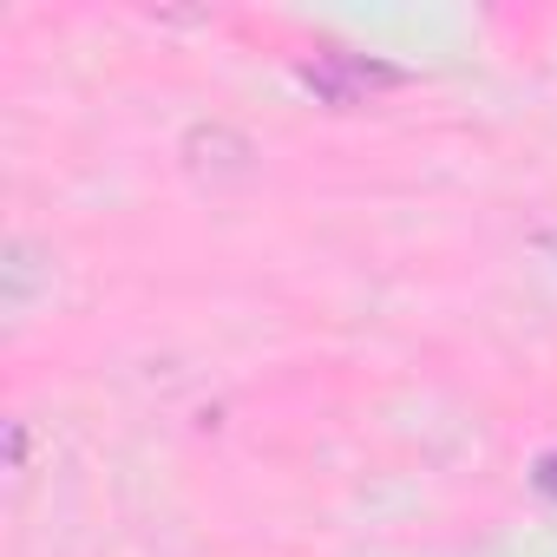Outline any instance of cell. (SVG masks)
Returning <instances> with one entry per match:
<instances>
[{"instance_id": "1", "label": "cell", "mask_w": 557, "mask_h": 557, "mask_svg": "<svg viewBox=\"0 0 557 557\" xmlns=\"http://www.w3.org/2000/svg\"><path fill=\"white\" fill-rule=\"evenodd\" d=\"M296 79L322 99V106H368L374 92H400L407 86V73L400 66H387V60H361V53H322V60H302L296 66Z\"/></svg>"}, {"instance_id": "2", "label": "cell", "mask_w": 557, "mask_h": 557, "mask_svg": "<svg viewBox=\"0 0 557 557\" xmlns=\"http://www.w3.org/2000/svg\"><path fill=\"white\" fill-rule=\"evenodd\" d=\"M184 164H190L197 184L223 190V184H243L256 171V145L243 132H230V125H190L184 132Z\"/></svg>"}, {"instance_id": "3", "label": "cell", "mask_w": 557, "mask_h": 557, "mask_svg": "<svg viewBox=\"0 0 557 557\" xmlns=\"http://www.w3.org/2000/svg\"><path fill=\"white\" fill-rule=\"evenodd\" d=\"M53 289V262L34 236H8V249H0V309H8L14 322L34 309V296Z\"/></svg>"}, {"instance_id": "4", "label": "cell", "mask_w": 557, "mask_h": 557, "mask_svg": "<svg viewBox=\"0 0 557 557\" xmlns=\"http://www.w3.org/2000/svg\"><path fill=\"white\" fill-rule=\"evenodd\" d=\"M8 472H27V420H8Z\"/></svg>"}, {"instance_id": "5", "label": "cell", "mask_w": 557, "mask_h": 557, "mask_svg": "<svg viewBox=\"0 0 557 557\" xmlns=\"http://www.w3.org/2000/svg\"><path fill=\"white\" fill-rule=\"evenodd\" d=\"M531 479H537V492H550V498H557V453H550V459H537V472H531Z\"/></svg>"}]
</instances>
